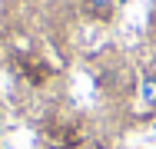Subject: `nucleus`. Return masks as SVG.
I'll list each match as a JSON object with an SVG mask.
<instances>
[{"label": "nucleus", "mask_w": 156, "mask_h": 149, "mask_svg": "<svg viewBox=\"0 0 156 149\" xmlns=\"http://www.w3.org/2000/svg\"><path fill=\"white\" fill-rule=\"evenodd\" d=\"M136 103H140V113H156V76L153 73H146V76L140 80Z\"/></svg>", "instance_id": "obj_1"}, {"label": "nucleus", "mask_w": 156, "mask_h": 149, "mask_svg": "<svg viewBox=\"0 0 156 149\" xmlns=\"http://www.w3.org/2000/svg\"><path fill=\"white\" fill-rule=\"evenodd\" d=\"M116 3H120V0H83V10H87V17H93V20H100V23H106V20L113 17Z\"/></svg>", "instance_id": "obj_2"}]
</instances>
